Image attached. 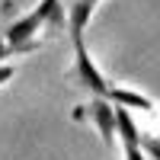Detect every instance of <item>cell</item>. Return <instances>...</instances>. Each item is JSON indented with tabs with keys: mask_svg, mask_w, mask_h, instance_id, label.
I'll use <instances>...</instances> for the list:
<instances>
[{
	"mask_svg": "<svg viewBox=\"0 0 160 160\" xmlns=\"http://www.w3.org/2000/svg\"><path fill=\"white\" fill-rule=\"evenodd\" d=\"M71 80L74 83H80L83 90H90L93 96H109V90H112V80L106 77L99 71V64L90 58V51H87V42H74V68H71Z\"/></svg>",
	"mask_w": 160,
	"mask_h": 160,
	"instance_id": "1",
	"label": "cell"
},
{
	"mask_svg": "<svg viewBox=\"0 0 160 160\" xmlns=\"http://www.w3.org/2000/svg\"><path fill=\"white\" fill-rule=\"evenodd\" d=\"M74 118H77V122H80V118H90V122L99 128V138L109 144V148L115 144V106L109 99L93 96V102L77 106V109H74Z\"/></svg>",
	"mask_w": 160,
	"mask_h": 160,
	"instance_id": "2",
	"label": "cell"
},
{
	"mask_svg": "<svg viewBox=\"0 0 160 160\" xmlns=\"http://www.w3.org/2000/svg\"><path fill=\"white\" fill-rule=\"evenodd\" d=\"M109 99L112 106H118V109H128V112H144V115H154V118H160V102H154L148 93H138V90H131V87H118V83H112V90H109Z\"/></svg>",
	"mask_w": 160,
	"mask_h": 160,
	"instance_id": "3",
	"label": "cell"
},
{
	"mask_svg": "<svg viewBox=\"0 0 160 160\" xmlns=\"http://www.w3.org/2000/svg\"><path fill=\"white\" fill-rule=\"evenodd\" d=\"M32 10L42 19V26H48V29H64L68 26V7H64V0H38Z\"/></svg>",
	"mask_w": 160,
	"mask_h": 160,
	"instance_id": "4",
	"label": "cell"
},
{
	"mask_svg": "<svg viewBox=\"0 0 160 160\" xmlns=\"http://www.w3.org/2000/svg\"><path fill=\"white\" fill-rule=\"evenodd\" d=\"M115 135L122 138V148H128V144H141V128L135 125V118H131L128 109H118L115 106Z\"/></svg>",
	"mask_w": 160,
	"mask_h": 160,
	"instance_id": "5",
	"label": "cell"
},
{
	"mask_svg": "<svg viewBox=\"0 0 160 160\" xmlns=\"http://www.w3.org/2000/svg\"><path fill=\"white\" fill-rule=\"evenodd\" d=\"M141 151L148 154V160H160V135H144L141 138Z\"/></svg>",
	"mask_w": 160,
	"mask_h": 160,
	"instance_id": "6",
	"label": "cell"
},
{
	"mask_svg": "<svg viewBox=\"0 0 160 160\" xmlns=\"http://www.w3.org/2000/svg\"><path fill=\"white\" fill-rule=\"evenodd\" d=\"M122 160H148V154L141 151V144H128L122 148Z\"/></svg>",
	"mask_w": 160,
	"mask_h": 160,
	"instance_id": "7",
	"label": "cell"
},
{
	"mask_svg": "<svg viewBox=\"0 0 160 160\" xmlns=\"http://www.w3.org/2000/svg\"><path fill=\"white\" fill-rule=\"evenodd\" d=\"M13 74H16V68H13L10 61H7V64H0V87H3V83H10V80H13Z\"/></svg>",
	"mask_w": 160,
	"mask_h": 160,
	"instance_id": "8",
	"label": "cell"
},
{
	"mask_svg": "<svg viewBox=\"0 0 160 160\" xmlns=\"http://www.w3.org/2000/svg\"><path fill=\"white\" fill-rule=\"evenodd\" d=\"M7 58H13V51H10V45H7V38L0 35V64H7Z\"/></svg>",
	"mask_w": 160,
	"mask_h": 160,
	"instance_id": "9",
	"label": "cell"
}]
</instances>
